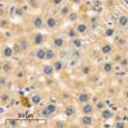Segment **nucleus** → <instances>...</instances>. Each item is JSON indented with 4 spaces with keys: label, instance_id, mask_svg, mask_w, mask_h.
Instances as JSON below:
<instances>
[{
    "label": "nucleus",
    "instance_id": "nucleus-24",
    "mask_svg": "<svg viewBox=\"0 0 128 128\" xmlns=\"http://www.w3.org/2000/svg\"><path fill=\"white\" fill-rule=\"evenodd\" d=\"M76 113H77V109L74 105H67L64 108V114L67 116H73V115H76Z\"/></svg>",
    "mask_w": 128,
    "mask_h": 128
},
{
    "label": "nucleus",
    "instance_id": "nucleus-21",
    "mask_svg": "<svg viewBox=\"0 0 128 128\" xmlns=\"http://www.w3.org/2000/svg\"><path fill=\"white\" fill-rule=\"evenodd\" d=\"M70 10H72V8H70V4L69 3L68 4H64L60 8V10H59V16L63 17V18H67V16L70 13Z\"/></svg>",
    "mask_w": 128,
    "mask_h": 128
},
{
    "label": "nucleus",
    "instance_id": "nucleus-9",
    "mask_svg": "<svg viewBox=\"0 0 128 128\" xmlns=\"http://www.w3.org/2000/svg\"><path fill=\"white\" fill-rule=\"evenodd\" d=\"M95 112H96L95 105H94V102H91V101L80 105V113H81V114H94Z\"/></svg>",
    "mask_w": 128,
    "mask_h": 128
},
{
    "label": "nucleus",
    "instance_id": "nucleus-8",
    "mask_svg": "<svg viewBox=\"0 0 128 128\" xmlns=\"http://www.w3.org/2000/svg\"><path fill=\"white\" fill-rule=\"evenodd\" d=\"M14 72V67H13V64L12 62H10L9 59H5V60H2V73L4 74H12Z\"/></svg>",
    "mask_w": 128,
    "mask_h": 128
},
{
    "label": "nucleus",
    "instance_id": "nucleus-22",
    "mask_svg": "<svg viewBox=\"0 0 128 128\" xmlns=\"http://www.w3.org/2000/svg\"><path fill=\"white\" fill-rule=\"evenodd\" d=\"M112 55H113V56H112V60H113L114 64H120V62H122L123 58H124V55L122 54L120 51H114Z\"/></svg>",
    "mask_w": 128,
    "mask_h": 128
},
{
    "label": "nucleus",
    "instance_id": "nucleus-43",
    "mask_svg": "<svg viewBox=\"0 0 128 128\" xmlns=\"http://www.w3.org/2000/svg\"><path fill=\"white\" fill-rule=\"evenodd\" d=\"M70 3L74 4V5H80L82 3V0H70Z\"/></svg>",
    "mask_w": 128,
    "mask_h": 128
},
{
    "label": "nucleus",
    "instance_id": "nucleus-40",
    "mask_svg": "<svg viewBox=\"0 0 128 128\" xmlns=\"http://www.w3.org/2000/svg\"><path fill=\"white\" fill-rule=\"evenodd\" d=\"M64 3V0H50V4L52 6H60Z\"/></svg>",
    "mask_w": 128,
    "mask_h": 128
},
{
    "label": "nucleus",
    "instance_id": "nucleus-35",
    "mask_svg": "<svg viewBox=\"0 0 128 128\" xmlns=\"http://www.w3.org/2000/svg\"><path fill=\"white\" fill-rule=\"evenodd\" d=\"M14 76L18 78V80H23L24 78V70L23 69H17L14 72Z\"/></svg>",
    "mask_w": 128,
    "mask_h": 128
},
{
    "label": "nucleus",
    "instance_id": "nucleus-16",
    "mask_svg": "<svg viewBox=\"0 0 128 128\" xmlns=\"http://www.w3.org/2000/svg\"><path fill=\"white\" fill-rule=\"evenodd\" d=\"M42 73H44L46 77H51L52 74L55 73V69H54V67H52V64L48 63V64H45V66H42Z\"/></svg>",
    "mask_w": 128,
    "mask_h": 128
},
{
    "label": "nucleus",
    "instance_id": "nucleus-14",
    "mask_svg": "<svg viewBox=\"0 0 128 128\" xmlns=\"http://www.w3.org/2000/svg\"><path fill=\"white\" fill-rule=\"evenodd\" d=\"M114 70V63L113 60H108V62H104L102 66H101V72L105 74H110Z\"/></svg>",
    "mask_w": 128,
    "mask_h": 128
},
{
    "label": "nucleus",
    "instance_id": "nucleus-10",
    "mask_svg": "<svg viewBox=\"0 0 128 128\" xmlns=\"http://www.w3.org/2000/svg\"><path fill=\"white\" fill-rule=\"evenodd\" d=\"M74 28H76L77 34H78L80 36L86 35L87 32L90 31V26H88L86 22H77V23H76V26H74Z\"/></svg>",
    "mask_w": 128,
    "mask_h": 128
},
{
    "label": "nucleus",
    "instance_id": "nucleus-1",
    "mask_svg": "<svg viewBox=\"0 0 128 128\" xmlns=\"http://www.w3.org/2000/svg\"><path fill=\"white\" fill-rule=\"evenodd\" d=\"M51 46L54 48V49H58V50H62L67 46V40L64 36L62 35H54V36H51Z\"/></svg>",
    "mask_w": 128,
    "mask_h": 128
},
{
    "label": "nucleus",
    "instance_id": "nucleus-27",
    "mask_svg": "<svg viewBox=\"0 0 128 128\" xmlns=\"http://www.w3.org/2000/svg\"><path fill=\"white\" fill-rule=\"evenodd\" d=\"M54 59H56V51L54 49H46V60L52 62Z\"/></svg>",
    "mask_w": 128,
    "mask_h": 128
},
{
    "label": "nucleus",
    "instance_id": "nucleus-33",
    "mask_svg": "<svg viewBox=\"0 0 128 128\" xmlns=\"http://www.w3.org/2000/svg\"><path fill=\"white\" fill-rule=\"evenodd\" d=\"M68 124L66 122H63L60 119H56V120H52V127H56V128H64V127H67Z\"/></svg>",
    "mask_w": 128,
    "mask_h": 128
},
{
    "label": "nucleus",
    "instance_id": "nucleus-29",
    "mask_svg": "<svg viewBox=\"0 0 128 128\" xmlns=\"http://www.w3.org/2000/svg\"><path fill=\"white\" fill-rule=\"evenodd\" d=\"M66 36H67L68 38H74V37H77V36H80V35L77 34V31H76V28H74V27H69V28L66 31Z\"/></svg>",
    "mask_w": 128,
    "mask_h": 128
},
{
    "label": "nucleus",
    "instance_id": "nucleus-2",
    "mask_svg": "<svg viewBox=\"0 0 128 128\" xmlns=\"http://www.w3.org/2000/svg\"><path fill=\"white\" fill-rule=\"evenodd\" d=\"M59 24H60V22H59L58 17H55V16H48V17H45V28L48 31L56 30L59 27Z\"/></svg>",
    "mask_w": 128,
    "mask_h": 128
},
{
    "label": "nucleus",
    "instance_id": "nucleus-23",
    "mask_svg": "<svg viewBox=\"0 0 128 128\" xmlns=\"http://www.w3.org/2000/svg\"><path fill=\"white\" fill-rule=\"evenodd\" d=\"M80 73L82 74V76H90V74L92 73V67L90 66V64H83V66L80 68Z\"/></svg>",
    "mask_w": 128,
    "mask_h": 128
},
{
    "label": "nucleus",
    "instance_id": "nucleus-19",
    "mask_svg": "<svg viewBox=\"0 0 128 128\" xmlns=\"http://www.w3.org/2000/svg\"><path fill=\"white\" fill-rule=\"evenodd\" d=\"M44 108L46 109V112L50 114V115H54L58 110H59V108H58V105L56 104H54V102H48Z\"/></svg>",
    "mask_w": 128,
    "mask_h": 128
},
{
    "label": "nucleus",
    "instance_id": "nucleus-31",
    "mask_svg": "<svg viewBox=\"0 0 128 128\" xmlns=\"http://www.w3.org/2000/svg\"><path fill=\"white\" fill-rule=\"evenodd\" d=\"M0 86L4 90L5 87H8V74L2 73V77H0Z\"/></svg>",
    "mask_w": 128,
    "mask_h": 128
},
{
    "label": "nucleus",
    "instance_id": "nucleus-34",
    "mask_svg": "<svg viewBox=\"0 0 128 128\" xmlns=\"http://www.w3.org/2000/svg\"><path fill=\"white\" fill-rule=\"evenodd\" d=\"M20 123L18 119H13V118H10V119H6V126L8 127H18Z\"/></svg>",
    "mask_w": 128,
    "mask_h": 128
},
{
    "label": "nucleus",
    "instance_id": "nucleus-11",
    "mask_svg": "<svg viewBox=\"0 0 128 128\" xmlns=\"http://www.w3.org/2000/svg\"><path fill=\"white\" fill-rule=\"evenodd\" d=\"M99 114H100V118H101L102 120H110V119L114 118V115H115L114 110H113L112 108H108V106H106L104 110H101Z\"/></svg>",
    "mask_w": 128,
    "mask_h": 128
},
{
    "label": "nucleus",
    "instance_id": "nucleus-39",
    "mask_svg": "<svg viewBox=\"0 0 128 128\" xmlns=\"http://www.w3.org/2000/svg\"><path fill=\"white\" fill-rule=\"evenodd\" d=\"M40 115L42 116V118H48V119H49L50 116H51V115H50V114L46 112V109H45V108H42V109L40 110Z\"/></svg>",
    "mask_w": 128,
    "mask_h": 128
},
{
    "label": "nucleus",
    "instance_id": "nucleus-3",
    "mask_svg": "<svg viewBox=\"0 0 128 128\" xmlns=\"http://www.w3.org/2000/svg\"><path fill=\"white\" fill-rule=\"evenodd\" d=\"M95 118L92 114H81V116L78 118V123L82 127H92L95 126Z\"/></svg>",
    "mask_w": 128,
    "mask_h": 128
},
{
    "label": "nucleus",
    "instance_id": "nucleus-6",
    "mask_svg": "<svg viewBox=\"0 0 128 128\" xmlns=\"http://www.w3.org/2000/svg\"><path fill=\"white\" fill-rule=\"evenodd\" d=\"M32 27H34L35 30H41L45 27V18L42 17L41 14L38 16H35L34 18H32V22H31Z\"/></svg>",
    "mask_w": 128,
    "mask_h": 128
},
{
    "label": "nucleus",
    "instance_id": "nucleus-4",
    "mask_svg": "<svg viewBox=\"0 0 128 128\" xmlns=\"http://www.w3.org/2000/svg\"><path fill=\"white\" fill-rule=\"evenodd\" d=\"M46 41V37L44 34H41V32H35L34 35L31 36V42L34 46H42L45 44Z\"/></svg>",
    "mask_w": 128,
    "mask_h": 128
},
{
    "label": "nucleus",
    "instance_id": "nucleus-25",
    "mask_svg": "<svg viewBox=\"0 0 128 128\" xmlns=\"http://www.w3.org/2000/svg\"><path fill=\"white\" fill-rule=\"evenodd\" d=\"M0 100H2V105H4V104H6V102H9L10 100H12V96H10V94L8 91L3 90L2 95H0Z\"/></svg>",
    "mask_w": 128,
    "mask_h": 128
},
{
    "label": "nucleus",
    "instance_id": "nucleus-5",
    "mask_svg": "<svg viewBox=\"0 0 128 128\" xmlns=\"http://www.w3.org/2000/svg\"><path fill=\"white\" fill-rule=\"evenodd\" d=\"M16 54L14 52V49L9 45H5L3 44L2 46V60H5V59H12V56Z\"/></svg>",
    "mask_w": 128,
    "mask_h": 128
},
{
    "label": "nucleus",
    "instance_id": "nucleus-15",
    "mask_svg": "<svg viewBox=\"0 0 128 128\" xmlns=\"http://www.w3.org/2000/svg\"><path fill=\"white\" fill-rule=\"evenodd\" d=\"M116 26L119 28H127L128 27V16L127 14H119L116 18Z\"/></svg>",
    "mask_w": 128,
    "mask_h": 128
},
{
    "label": "nucleus",
    "instance_id": "nucleus-44",
    "mask_svg": "<svg viewBox=\"0 0 128 128\" xmlns=\"http://www.w3.org/2000/svg\"><path fill=\"white\" fill-rule=\"evenodd\" d=\"M124 99H126V101H128V87L124 90Z\"/></svg>",
    "mask_w": 128,
    "mask_h": 128
},
{
    "label": "nucleus",
    "instance_id": "nucleus-38",
    "mask_svg": "<svg viewBox=\"0 0 128 128\" xmlns=\"http://www.w3.org/2000/svg\"><path fill=\"white\" fill-rule=\"evenodd\" d=\"M13 49H14V52H16V54H19V52H22V51H23V50H22V48H20L19 41H16V42H14Z\"/></svg>",
    "mask_w": 128,
    "mask_h": 128
},
{
    "label": "nucleus",
    "instance_id": "nucleus-7",
    "mask_svg": "<svg viewBox=\"0 0 128 128\" xmlns=\"http://www.w3.org/2000/svg\"><path fill=\"white\" fill-rule=\"evenodd\" d=\"M92 99V96L91 94H88L87 91H81L78 95H77V98H76V101L77 104L82 105V104H86V102H90Z\"/></svg>",
    "mask_w": 128,
    "mask_h": 128
},
{
    "label": "nucleus",
    "instance_id": "nucleus-42",
    "mask_svg": "<svg viewBox=\"0 0 128 128\" xmlns=\"http://www.w3.org/2000/svg\"><path fill=\"white\" fill-rule=\"evenodd\" d=\"M127 64H128V59H127V58H123V60L120 62V66H122V67H126Z\"/></svg>",
    "mask_w": 128,
    "mask_h": 128
},
{
    "label": "nucleus",
    "instance_id": "nucleus-41",
    "mask_svg": "<svg viewBox=\"0 0 128 128\" xmlns=\"http://www.w3.org/2000/svg\"><path fill=\"white\" fill-rule=\"evenodd\" d=\"M27 4L31 5V6H36L37 5V0H26Z\"/></svg>",
    "mask_w": 128,
    "mask_h": 128
},
{
    "label": "nucleus",
    "instance_id": "nucleus-30",
    "mask_svg": "<svg viewBox=\"0 0 128 128\" xmlns=\"http://www.w3.org/2000/svg\"><path fill=\"white\" fill-rule=\"evenodd\" d=\"M18 41H19L20 48H22V50H23V51H26V50H28V49H30V41H28L26 37H20Z\"/></svg>",
    "mask_w": 128,
    "mask_h": 128
},
{
    "label": "nucleus",
    "instance_id": "nucleus-36",
    "mask_svg": "<svg viewBox=\"0 0 128 128\" xmlns=\"http://www.w3.org/2000/svg\"><path fill=\"white\" fill-rule=\"evenodd\" d=\"M92 8H94L95 10H98V12H100V10L102 9V4H101L100 0H95V3L92 4Z\"/></svg>",
    "mask_w": 128,
    "mask_h": 128
},
{
    "label": "nucleus",
    "instance_id": "nucleus-37",
    "mask_svg": "<svg viewBox=\"0 0 128 128\" xmlns=\"http://www.w3.org/2000/svg\"><path fill=\"white\" fill-rule=\"evenodd\" d=\"M113 127H115V128H124V127H127V123L124 122V120H115L114 122V124H113Z\"/></svg>",
    "mask_w": 128,
    "mask_h": 128
},
{
    "label": "nucleus",
    "instance_id": "nucleus-28",
    "mask_svg": "<svg viewBox=\"0 0 128 128\" xmlns=\"http://www.w3.org/2000/svg\"><path fill=\"white\" fill-rule=\"evenodd\" d=\"M30 101H31L32 105H38V104L42 101V96H41L40 94H34V95L30 98Z\"/></svg>",
    "mask_w": 128,
    "mask_h": 128
},
{
    "label": "nucleus",
    "instance_id": "nucleus-20",
    "mask_svg": "<svg viewBox=\"0 0 128 128\" xmlns=\"http://www.w3.org/2000/svg\"><path fill=\"white\" fill-rule=\"evenodd\" d=\"M70 46L73 48V50H80L82 48V38H80V36L70 38Z\"/></svg>",
    "mask_w": 128,
    "mask_h": 128
},
{
    "label": "nucleus",
    "instance_id": "nucleus-32",
    "mask_svg": "<svg viewBox=\"0 0 128 128\" xmlns=\"http://www.w3.org/2000/svg\"><path fill=\"white\" fill-rule=\"evenodd\" d=\"M104 36L105 37H114L115 36V28H105V31H104Z\"/></svg>",
    "mask_w": 128,
    "mask_h": 128
},
{
    "label": "nucleus",
    "instance_id": "nucleus-13",
    "mask_svg": "<svg viewBox=\"0 0 128 128\" xmlns=\"http://www.w3.org/2000/svg\"><path fill=\"white\" fill-rule=\"evenodd\" d=\"M100 52L102 55H110L114 52V46L110 44V42H105L100 46Z\"/></svg>",
    "mask_w": 128,
    "mask_h": 128
},
{
    "label": "nucleus",
    "instance_id": "nucleus-26",
    "mask_svg": "<svg viewBox=\"0 0 128 128\" xmlns=\"http://www.w3.org/2000/svg\"><path fill=\"white\" fill-rule=\"evenodd\" d=\"M95 109H96V112H101V110H104L105 108H106V101L105 100H102V99H99L98 101H96L95 104Z\"/></svg>",
    "mask_w": 128,
    "mask_h": 128
},
{
    "label": "nucleus",
    "instance_id": "nucleus-18",
    "mask_svg": "<svg viewBox=\"0 0 128 128\" xmlns=\"http://www.w3.org/2000/svg\"><path fill=\"white\" fill-rule=\"evenodd\" d=\"M80 19V13L77 10H70V13L67 16V20L70 23H77Z\"/></svg>",
    "mask_w": 128,
    "mask_h": 128
},
{
    "label": "nucleus",
    "instance_id": "nucleus-12",
    "mask_svg": "<svg viewBox=\"0 0 128 128\" xmlns=\"http://www.w3.org/2000/svg\"><path fill=\"white\" fill-rule=\"evenodd\" d=\"M35 59L40 60V62H44L46 60V48H42V46H37V49L34 52Z\"/></svg>",
    "mask_w": 128,
    "mask_h": 128
},
{
    "label": "nucleus",
    "instance_id": "nucleus-17",
    "mask_svg": "<svg viewBox=\"0 0 128 128\" xmlns=\"http://www.w3.org/2000/svg\"><path fill=\"white\" fill-rule=\"evenodd\" d=\"M51 64H52V67H54V69H55V72H62L63 69H64V62H63V59H54V60H52L51 62Z\"/></svg>",
    "mask_w": 128,
    "mask_h": 128
}]
</instances>
